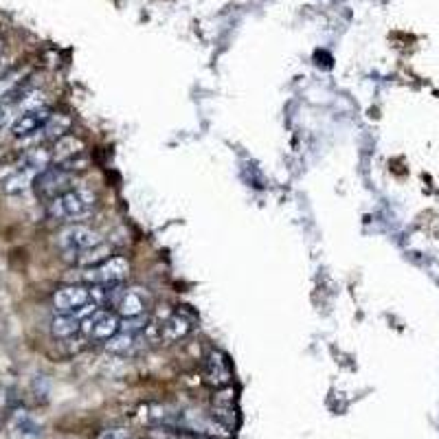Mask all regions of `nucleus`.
I'll return each instance as SVG.
<instances>
[{"label": "nucleus", "mask_w": 439, "mask_h": 439, "mask_svg": "<svg viewBox=\"0 0 439 439\" xmlns=\"http://www.w3.org/2000/svg\"><path fill=\"white\" fill-rule=\"evenodd\" d=\"M95 202H97V196L90 189L77 187V189H69L66 194H62L49 202V216L53 220L73 222V220L88 216L93 211Z\"/></svg>", "instance_id": "obj_1"}, {"label": "nucleus", "mask_w": 439, "mask_h": 439, "mask_svg": "<svg viewBox=\"0 0 439 439\" xmlns=\"http://www.w3.org/2000/svg\"><path fill=\"white\" fill-rule=\"evenodd\" d=\"M73 182V174L66 172V170H62L59 165H49L45 172H40L37 178L33 180V187H35V192L42 200H55L57 196L62 194H66L69 189H73L71 187Z\"/></svg>", "instance_id": "obj_2"}, {"label": "nucleus", "mask_w": 439, "mask_h": 439, "mask_svg": "<svg viewBox=\"0 0 439 439\" xmlns=\"http://www.w3.org/2000/svg\"><path fill=\"white\" fill-rule=\"evenodd\" d=\"M128 275H130V262L125 257H110L99 266L86 268L79 275V279L93 286H108V283H121Z\"/></svg>", "instance_id": "obj_3"}, {"label": "nucleus", "mask_w": 439, "mask_h": 439, "mask_svg": "<svg viewBox=\"0 0 439 439\" xmlns=\"http://www.w3.org/2000/svg\"><path fill=\"white\" fill-rule=\"evenodd\" d=\"M57 244L59 248L64 250V255H73L71 259L75 262L77 255L81 253V250H88L97 244H101V238L97 231H93V228L83 226V224H71L69 228H64L59 235H57Z\"/></svg>", "instance_id": "obj_4"}, {"label": "nucleus", "mask_w": 439, "mask_h": 439, "mask_svg": "<svg viewBox=\"0 0 439 439\" xmlns=\"http://www.w3.org/2000/svg\"><path fill=\"white\" fill-rule=\"evenodd\" d=\"M121 321L108 310H95L88 319L81 321V334L90 341H110L115 334H119Z\"/></svg>", "instance_id": "obj_5"}, {"label": "nucleus", "mask_w": 439, "mask_h": 439, "mask_svg": "<svg viewBox=\"0 0 439 439\" xmlns=\"http://www.w3.org/2000/svg\"><path fill=\"white\" fill-rule=\"evenodd\" d=\"M90 290L83 286H66L59 288L53 295V308L57 315H73L79 308L90 303Z\"/></svg>", "instance_id": "obj_6"}, {"label": "nucleus", "mask_w": 439, "mask_h": 439, "mask_svg": "<svg viewBox=\"0 0 439 439\" xmlns=\"http://www.w3.org/2000/svg\"><path fill=\"white\" fill-rule=\"evenodd\" d=\"M51 110L49 108H42V110H29V112H23L13 123H11V134L16 139H27V136H33L37 134L42 128L47 125V121L51 119Z\"/></svg>", "instance_id": "obj_7"}, {"label": "nucleus", "mask_w": 439, "mask_h": 439, "mask_svg": "<svg viewBox=\"0 0 439 439\" xmlns=\"http://www.w3.org/2000/svg\"><path fill=\"white\" fill-rule=\"evenodd\" d=\"M83 150H86V145H83V141H79L77 136H62L55 141V148L51 150L53 152V163L55 165H62V163H66V160H73L77 158Z\"/></svg>", "instance_id": "obj_8"}, {"label": "nucleus", "mask_w": 439, "mask_h": 439, "mask_svg": "<svg viewBox=\"0 0 439 439\" xmlns=\"http://www.w3.org/2000/svg\"><path fill=\"white\" fill-rule=\"evenodd\" d=\"M189 332H192V321L182 315H174L170 321H165L160 325V339L165 343H176L178 339L187 336Z\"/></svg>", "instance_id": "obj_9"}, {"label": "nucleus", "mask_w": 439, "mask_h": 439, "mask_svg": "<svg viewBox=\"0 0 439 439\" xmlns=\"http://www.w3.org/2000/svg\"><path fill=\"white\" fill-rule=\"evenodd\" d=\"M71 130V117L53 112L51 119L47 121V125L37 132V136L42 141H57L62 136H66V132Z\"/></svg>", "instance_id": "obj_10"}, {"label": "nucleus", "mask_w": 439, "mask_h": 439, "mask_svg": "<svg viewBox=\"0 0 439 439\" xmlns=\"http://www.w3.org/2000/svg\"><path fill=\"white\" fill-rule=\"evenodd\" d=\"M206 380L216 387H224V385H228V380H231V371H228L226 363L216 351L206 361Z\"/></svg>", "instance_id": "obj_11"}, {"label": "nucleus", "mask_w": 439, "mask_h": 439, "mask_svg": "<svg viewBox=\"0 0 439 439\" xmlns=\"http://www.w3.org/2000/svg\"><path fill=\"white\" fill-rule=\"evenodd\" d=\"M51 332L55 339H69L73 334L81 332V319L75 315H57L51 323Z\"/></svg>", "instance_id": "obj_12"}, {"label": "nucleus", "mask_w": 439, "mask_h": 439, "mask_svg": "<svg viewBox=\"0 0 439 439\" xmlns=\"http://www.w3.org/2000/svg\"><path fill=\"white\" fill-rule=\"evenodd\" d=\"M143 308H145V303H143L139 292H134V290H125L121 301L117 303V312H119L121 317H125V319L141 317L143 315Z\"/></svg>", "instance_id": "obj_13"}, {"label": "nucleus", "mask_w": 439, "mask_h": 439, "mask_svg": "<svg viewBox=\"0 0 439 439\" xmlns=\"http://www.w3.org/2000/svg\"><path fill=\"white\" fill-rule=\"evenodd\" d=\"M110 253H112V248H110L108 244H103V242H101V244L88 248V250H81L75 262H77L79 266L93 268V266H99V264H103L106 259H110Z\"/></svg>", "instance_id": "obj_14"}, {"label": "nucleus", "mask_w": 439, "mask_h": 439, "mask_svg": "<svg viewBox=\"0 0 439 439\" xmlns=\"http://www.w3.org/2000/svg\"><path fill=\"white\" fill-rule=\"evenodd\" d=\"M134 347H136V334H128V332H119L110 341H106V349L110 353H117V356L132 353Z\"/></svg>", "instance_id": "obj_15"}, {"label": "nucleus", "mask_w": 439, "mask_h": 439, "mask_svg": "<svg viewBox=\"0 0 439 439\" xmlns=\"http://www.w3.org/2000/svg\"><path fill=\"white\" fill-rule=\"evenodd\" d=\"M145 323H148V319H143V317H130V319H125V321L121 323V329H119V332L139 334L141 329H145Z\"/></svg>", "instance_id": "obj_16"}, {"label": "nucleus", "mask_w": 439, "mask_h": 439, "mask_svg": "<svg viewBox=\"0 0 439 439\" xmlns=\"http://www.w3.org/2000/svg\"><path fill=\"white\" fill-rule=\"evenodd\" d=\"M97 439H132L130 431L123 426H115V428H106L97 435Z\"/></svg>", "instance_id": "obj_17"}, {"label": "nucleus", "mask_w": 439, "mask_h": 439, "mask_svg": "<svg viewBox=\"0 0 439 439\" xmlns=\"http://www.w3.org/2000/svg\"><path fill=\"white\" fill-rule=\"evenodd\" d=\"M5 51V37H0V53Z\"/></svg>", "instance_id": "obj_18"}, {"label": "nucleus", "mask_w": 439, "mask_h": 439, "mask_svg": "<svg viewBox=\"0 0 439 439\" xmlns=\"http://www.w3.org/2000/svg\"><path fill=\"white\" fill-rule=\"evenodd\" d=\"M202 439H216V437H202Z\"/></svg>", "instance_id": "obj_19"}]
</instances>
